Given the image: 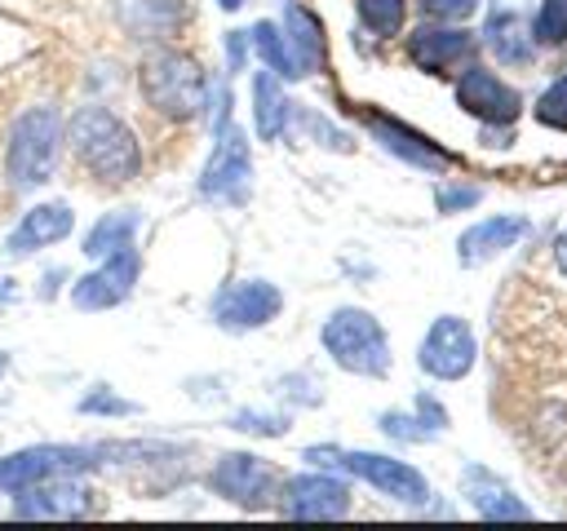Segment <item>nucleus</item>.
I'll return each mask as SVG.
<instances>
[{
    "label": "nucleus",
    "mask_w": 567,
    "mask_h": 531,
    "mask_svg": "<svg viewBox=\"0 0 567 531\" xmlns=\"http://www.w3.org/2000/svg\"><path fill=\"white\" fill-rule=\"evenodd\" d=\"M66 137H71V150L84 164V173H93L106 186L133 181L142 168V150H137L133 128L120 115H111L106 106H80L71 115Z\"/></svg>",
    "instance_id": "1"
},
{
    "label": "nucleus",
    "mask_w": 567,
    "mask_h": 531,
    "mask_svg": "<svg viewBox=\"0 0 567 531\" xmlns=\"http://www.w3.org/2000/svg\"><path fill=\"white\" fill-rule=\"evenodd\" d=\"M137 88L142 97L168 115V119H195L204 111V97H208V75L204 66L182 53V49H155L142 71H137Z\"/></svg>",
    "instance_id": "2"
},
{
    "label": "nucleus",
    "mask_w": 567,
    "mask_h": 531,
    "mask_svg": "<svg viewBox=\"0 0 567 531\" xmlns=\"http://www.w3.org/2000/svg\"><path fill=\"white\" fill-rule=\"evenodd\" d=\"M62 150V115L53 106H31L13 119L4 146V177L13 190H35L53 177Z\"/></svg>",
    "instance_id": "3"
},
{
    "label": "nucleus",
    "mask_w": 567,
    "mask_h": 531,
    "mask_svg": "<svg viewBox=\"0 0 567 531\" xmlns=\"http://www.w3.org/2000/svg\"><path fill=\"white\" fill-rule=\"evenodd\" d=\"M319 341L332 354V363L354 372V376H385L390 372V341H385L381 323L359 305L332 310Z\"/></svg>",
    "instance_id": "4"
},
{
    "label": "nucleus",
    "mask_w": 567,
    "mask_h": 531,
    "mask_svg": "<svg viewBox=\"0 0 567 531\" xmlns=\"http://www.w3.org/2000/svg\"><path fill=\"white\" fill-rule=\"evenodd\" d=\"M137 442H93V447H75V442H35L27 451H13L0 460V491H18L31 487L40 478H58V473H80L93 465H106V456L115 451H133Z\"/></svg>",
    "instance_id": "5"
},
{
    "label": "nucleus",
    "mask_w": 567,
    "mask_h": 531,
    "mask_svg": "<svg viewBox=\"0 0 567 531\" xmlns=\"http://www.w3.org/2000/svg\"><path fill=\"white\" fill-rule=\"evenodd\" d=\"M306 460H315V465H337V469H346V473L372 482L381 496L403 500V504H421V500H430V482H425L408 460H394V456L346 451V447H310Z\"/></svg>",
    "instance_id": "6"
},
{
    "label": "nucleus",
    "mask_w": 567,
    "mask_h": 531,
    "mask_svg": "<svg viewBox=\"0 0 567 531\" xmlns=\"http://www.w3.org/2000/svg\"><path fill=\"white\" fill-rule=\"evenodd\" d=\"M89 513H97V491L75 473L18 487V500H13V518H89Z\"/></svg>",
    "instance_id": "7"
},
{
    "label": "nucleus",
    "mask_w": 567,
    "mask_h": 531,
    "mask_svg": "<svg viewBox=\"0 0 567 531\" xmlns=\"http://www.w3.org/2000/svg\"><path fill=\"white\" fill-rule=\"evenodd\" d=\"M213 491L226 496L230 504L239 509H266L275 500V487H279V473L275 465H266L261 456H248V451H226L217 465H213Z\"/></svg>",
    "instance_id": "8"
},
{
    "label": "nucleus",
    "mask_w": 567,
    "mask_h": 531,
    "mask_svg": "<svg viewBox=\"0 0 567 531\" xmlns=\"http://www.w3.org/2000/svg\"><path fill=\"white\" fill-rule=\"evenodd\" d=\"M416 363H421V372H430L439 381H461L474 367V332H470V323L456 319V314L434 319L425 341H421Z\"/></svg>",
    "instance_id": "9"
},
{
    "label": "nucleus",
    "mask_w": 567,
    "mask_h": 531,
    "mask_svg": "<svg viewBox=\"0 0 567 531\" xmlns=\"http://www.w3.org/2000/svg\"><path fill=\"white\" fill-rule=\"evenodd\" d=\"M248 177H252L248 142H244L239 128L226 124V128L217 133V146H213L204 173H199V190H204L208 199H230V204H239V199L248 195Z\"/></svg>",
    "instance_id": "10"
},
{
    "label": "nucleus",
    "mask_w": 567,
    "mask_h": 531,
    "mask_svg": "<svg viewBox=\"0 0 567 531\" xmlns=\"http://www.w3.org/2000/svg\"><path fill=\"white\" fill-rule=\"evenodd\" d=\"M279 310H284V296H279V288L266 283V279L230 283V288L217 292V301H213V319H217L226 332L261 327V323H270Z\"/></svg>",
    "instance_id": "11"
},
{
    "label": "nucleus",
    "mask_w": 567,
    "mask_h": 531,
    "mask_svg": "<svg viewBox=\"0 0 567 531\" xmlns=\"http://www.w3.org/2000/svg\"><path fill=\"white\" fill-rule=\"evenodd\" d=\"M137 270H142V261H137V252H133V243H128V248L102 257V266H97L93 274H84V279L71 288V301H75L80 310H111V305H120V301L133 292Z\"/></svg>",
    "instance_id": "12"
},
{
    "label": "nucleus",
    "mask_w": 567,
    "mask_h": 531,
    "mask_svg": "<svg viewBox=\"0 0 567 531\" xmlns=\"http://www.w3.org/2000/svg\"><path fill=\"white\" fill-rule=\"evenodd\" d=\"M456 102H461V111L478 115L483 124H509V119L518 115V106H523L518 88H509L505 80H496V75L483 71V66H470V71L456 80Z\"/></svg>",
    "instance_id": "13"
},
{
    "label": "nucleus",
    "mask_w": 567,
    "mask_h": 531,
    "mask_svg": "<svg viewBox=\"0 0 567 531\" xmlns=\"http://www.w3.org/2000/svg\"><path fill=\"white\" fill-rule=\"evenodd\" d=\"M279 509L288 518H341L350 509V487L341 478H323V473H301L284 482Z\"/></svg>",
    "instance_id": "14"
},
{
    "label": "nucleus",
    "mask_w": 567,
    "mask_h": 531,
    "mask_svg": "<svg viewBox=\"0 0 567 531\" xmlns=\"http://www.w3.org/2000/svg\"><path fill=\"white\" fill-rule=\"evenodd\" d=\"M71 226H75V212H71L66 204H40V208L22 212V221L9 230L4 252H9V257H31V252H40V248L66 239Z\"/></svg>",
    "instance_id": "15"
},
{
    "label": "nucleus",
    "mask_w": 567,
    "mask_h": 531,
    "mask_svg": "<svg viewBox=\"0 0 567 531\" xmlns=\"http://www.w3.org/2000/svg\"><path fill=\"white\" fill-rule=\"evenodd\" d=\"M470 49H474V35L470 31H456V27H421L408 40V58L421 71H447V66L465 62Z\"/></svg>",
    "instance_id": "16"
},
{
    "label": "nucleus",
    "mask_w": 567,
    "mask_h": 531,
    "mask_svg": "<svg viewBox=\"0 0 567 531\" xmlns=\"http://www.w3.org/2000/svg\"><path fill=\"white\" fill-rule=\"evenodd\" d=\"M523 230H527L523 217H487V221L470 226V230L456 239V257H461V266H483V261H492L496 252L514 248V243L523 239Z\"/></svg>",
    "instance_id": "17"
},
{
    "label": "nucleus",
    "mask_w": 567,
    "mask_h": 531,
    "mask_svg": "<svg viewBox=\"0 0 567 531\" xmlns=\"http://www.w3.org/2000/svg\"><path fill=\"white\" fill-rule=\"evenodd\" d=\"M368 128H372V137L390 150V155H399V159H408V164H416V168H447L452 159L434 146V142H425L421 133H412V128H403V124H394V119H385V115H368Z\"/></svg>",
    "instance_id": "18"
},
{
    "label": "nucleus",
    "mask_w": 567,
    "mask_h": 531,
    "mask_svg": "<svg viewBox=\"0 0 567 531\" xmlns=\"http://www.w3.org/2000/svg\"><path fill=\"white\" fill-rule=\"evenodd\" d=\"M461 482H465V491H470V504H474L483 518H527V504H523L496 473L470 465V469L461 473Z\"/></svg>",
    "instance_id": "19"
},
{
    "label": "nucleus",
    "mask_w": 567,
    "mask_h": 531,
    "mask_svg": "<svg viewBox=\"0 0 567 531\" xmlns=\"http://www.w3.org/2000/svg\"><path fill=\"white\" fill-rule=\"evenodd\" d=\"M284 22H288V53H292V66H297V75H310V71H319V62H323V27H319V18L310 13V9H301V4H288L284 9Z\"/></svg>",
    "instance_id": "20"
},
{
    "label": "nucleus",
    "mask_w": 567,
    "mask_h": 531,
    "mask_svg": "<svg viewBox=\"0 0 567 531\" xmlns=\"http://www.w3.org/2000/svg\"><path fill=\"white\" fill-rule=\"evenodd\" d=\"M252 119H257V137L261 142H275L284 133V124H288V97H284L279 75L270 66L257 71V80H252Z\"/></svg>",
    "instance_id": "21"
},
{
    "label": "nucleus",
    "mask_w": 567,
    "mask_h": 531,
    "mask_svg": "<svg viewBox=\"0 0 567 531\" xmlns=\"http://www.w3.org/2000/svg\"><path fill=\"white\" fill-rule=\"evenodd\" d=\"M443 425H447V412H443L430 394L416 398V416H403V412H385V416H381V429H385L390 438H408V442H425V438H434Z\"/></svg>",
    "instance_id": "22"
},
{
    "label": "nucleus",
    "mask_w": 567,
    "mask_h": 531,
    "mask_svg": "<svg viewBox=\"0 0 567 531\" xmlns=\"http://www.w3.org/2000/svg\"><path fill=\"white\" fill-rule=\"evenodd\" d=\"M133 230H137V212H106L84 235V252L89 257H111V252H120V248L133 243Z\"/></svg>",
    "instance_id": "23"
},
{
    "label": "nucleus",
    "mask_w": 567,
    "mask_h": 531,
    "mask_svg": "<svg viewBox=\"0 0 567 531\" xmlns=\"http://www.w3.org/2000/svg\"><path fill=\"white\" fill-rule=\"evenodd\" d=\"M252 49H257V58L275 71V75H297V66H292V53H288V40L279 35V27L275 22H257L252 31Z\"/></svg>",
    "instance_id": "24"
},
{
    "label": "nucleus",
    "mask_w": 567,
    "mask_h": 531,
    "mask_svg": "<svg viewBox=\"0 0 567 531\" xmlns=\"http://www.w3.org/2000/svg\"><path fill=\"white\" fill-rule=\"evenodd\" d=\"M359 18L377 35H399V27L408 18V4L403 0H359Z\"/></svg>",
    "instance_id": "25"
},
{
    "label": "nucleus",
    "mask_w": 567,
    "mask_h": 531,
    "mask_svg": "<svg viewBox=\"0 0 567 531\" xmlns=\"http://www.w3.org/2000/svg\"><path fill=\"white\" fill-rule=\"evenodd\" d=\"M487 35H492L496 58H505V62H514V66H523V62L532 58V49L518 40V31H514V18H509V13H496V18H492V27H487Z\"/></svg>",
    "instance_id": "26"
},
{
    "label": "nucleus",
    "mask_w": 567,
    "mask_h": 531,
    "mask_svg": "<svg viewBox=\"0 0 567 531\" xmlns=\"http://www.w3.org/2000/svg\"><path fill=\"white\" fill-rule=\"evenodd\" d=\"M532 31H536L532 40H540V44H563L567 40V0H545Z\"/></svg>",
    "instance_id": "27"
},
{
    "label": "nucleus",
    "mask_w": 567,
    "mask_h": 531,
    "mask_svg": "<svg viewBox=\"0 0 567 531\" xmlns=\"http://www.w3.org/2000/svg\"><path fill=\"white\" fill-rule=\"evenodd\" d=\"M536 119L549 124V128H567V75L554 80V84L540 93V102H536Z\"/></svg>",
    "instance_id": "28"
},
{
    "label": "nucleus",
    "mask_w": 567,
    "mask_h": 531,
    "mask_svg": "<svg viewBox=\"0 0 567 531\" xmlns=\"http://www.w3.org/2000/svg\"><path fill=\"white\" fill-rule=\"evenodd\" d=\"M80 412H84V416H133V412H137V403L115 398L106 385H97L93 394H84V398H80Z\"/></svg>",
    "instance_id": "29"
},
{
    "label": "nucleus",
    "mask_w": 567,
    "mask_h": 531,
    "mask_svg": "<svg viewBox=\"0 0 567 531\" xmlns=\"http://www.w3.org/2000/svg\"><path fill=\"white\" fill-rule=\"evenodd\" d=\"M434 204H439V212H456V208H474V204H478V190H474V186H456V190H439V195H434Z\"/></svg>",
    "instance_id": "30"
},
{
    "label": "nucleus",
    "mask_w": 567,
    "mask_h": 531,
    "mask_svg": "<svg viewBox=\"0 0 567 531\" xmlns=\"http://www.w3.org/2000/svg\"><path fill=\"white\" fill-rule=\"evenodd\" d=\"M474 4L478 0H421V9L430 18H465V13H474Z\"/></svg>",
    "instance_id": "31"
},
{
    "label": "nucleus",
    "mask_w": 567,
    "mask_h": 531,
    "mask_svg": "<svg viewBox=\"0 0 567 531\" xmlns=\"http://www.w3.org/2000/svg\"><path fill=\"white\" fill-rule=\"evenodd\" d=\"M235 425L248 429V434H284V420H279V416H252V412H239Z\"/></svg>",
    "instance_id": "32"
},
{
    "label": "nucleus",
    "mask_w": 567,
    "mask_h": 531,
    "mask_svg": "<svg viewBox=\"0 0 567 531\" xmlns=\"http://www.w3.org/2000/svg\"><path fill=\"white\" fill-rule=\"evenodd\" d=\"M226 49H230V66H235V71H239V62H244V35H239V31H235V35H230V44H226Z\"/></svg>",
    "instance_id": "33"
},
{
    "label": "nucleus",
    "mask_w": 567,
    "mask_h": 531,
    "mask_svg": "<svg viewBox=\"0 0 567 531\" xmlns=\"http://www.w3.org/2000/svg\"><path fill=\"white\" fill-rule=\"evenodd\" d=\"M13 296H18V283H13L9 274H0V310H4V305H9Z\"/></svg>",
    "instance_id": "34"
},
{
    "label": "nucleus",
    "mask_w": 567,
    "mask_h": 531,
    "mask_svg": "<svg viewBox=\"0 0 567 531\" xmlns=\"http://www.w3.org/2000/svg\"><path fill=\"white\" fill-rule=\"evenodd\" d=\"M554 257H558V270L567 274V230L558 235V243H554Z\"/></svg>",
    "instance_id": "35"
},
{
    "label": "nucleus",
    "mask_w": 567,
    "mask_h": 531,
    "mask_svg": "<svg viewBox=\"0 0 567 531\" xmlns=\"http://www.w3.org/2000/svg\"><path fill=\"white\" fill-rule=\"evenodd\" d=\"M4 372H9V354L0 350V376H4Z\"/></svg>",
    "instance_id": "36"
},
{
    "label": "nucleus",
    "mask_w": 567,
    "mask_h": 531,
    "mask_svg": "<svg viewBox=\"0 0 567 531\" xmlns=\"http://www.w3.org/2000/svg\"><path fill=\"white\" fill-rule=\"evenodd\" d=\"M239 4H244V0H221V9H239Z\"/></svg>",
    "instance_id": "37"
}]
</instances>
